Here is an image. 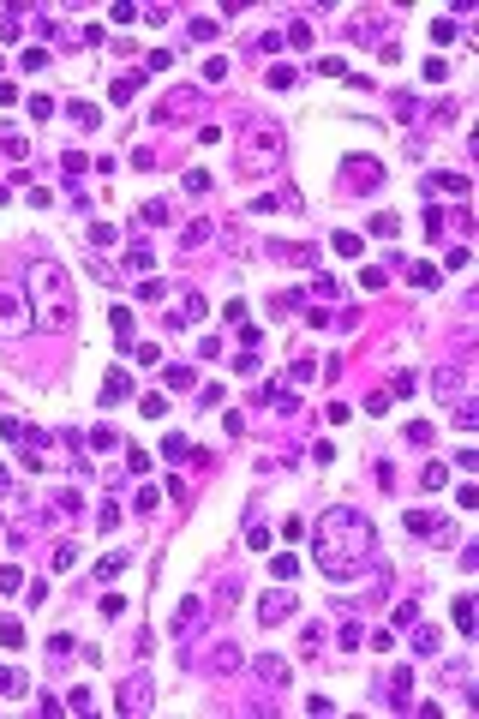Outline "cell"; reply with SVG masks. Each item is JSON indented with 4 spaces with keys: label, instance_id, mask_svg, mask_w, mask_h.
<instances>
[{
    "label": "cell",
    "instance_id": "4fadbf2b",
    "mask_svg": "<svg viewBox=\"0 0 479 719\" xmlns=\"http://www.w3.org/2000/svg\"><path fill=\"white\" fill-rule=\"evenodd\" d=\"M114 336H120V342H132V306H114Z\"/></svg>",
    "mask_w": 479,
    "mask_h": 719
},
{
    "label": "cell",
    "instance_id": "5b68a950",
    "mask_svg": "<svg viewBox=\"0 0 479 719\" xmlns=\"http://www.w3.org/2000/svg\"><path fill=\"white\" fill-rule=\"evenodd\" d=\"M377 174H384V168H377L372 156H347V186H354V192H366V186H377Z\"/></svg>",
    "mask_w": 479,
    "mask_h": 719
},
{
    "label": "cell",
    "instance_id": "6da1fadb",
    "mask_svg": "<svg viewBox=\"0 0 479 719\" xmlns=\"http://www.w3.org/2000/svg\"><path fill=\"white\" fill-rule=\"evenodd\" d=\"M377 557V527L359 516L354 504H336L317 522V569H324L329 582H354V575H366Z\"/></svg>",
    "mask_w": 479,
    "mask_h": 719
},
{
    "label": "cell",
    "instance_id": "7a4b0ae2",
    "mask_svg": "<svg viewBox=\"0 0 479 719\" xmlns=\"http://www.w3.org/2000/svg\"><path fill=\"white\" fill-rule=\"evenodd\" d=\"M30 300H36V318L54 330L72 324L78 300H72V282H66V270L54 264V258H42V264H30Z\"/></svg>",
    "mask_w": 479,
    "mask_h": 719
},
{
    "label": "cell",
    "instance_id": "7c38bea8",
    "mask_svg": "<svg viewBox=\"0 0 479 719\" xmlns=\"http://www.w3.org/2000/svg\"><path fill=\"white\" fill-rule=\"evenodd\" d=\"M419 479H425V492H437V486H449V467H443V462H425V474H419Z\"/></svg>",
    "mask_w": 479,
    "mask_h": 719
},
{
    "label": "cell",
    "instance_id": "ac0fdd59",
    "mask_svg": "<svg viewBox=\"0 0 479 719\" xmlns=\"http://www.w3.org/2000/svg\"><path fill=\"white\" fill-rule=\"evenodd\" d=\"M455 629H462V635L473 629V599H455Z\"/></svg>",
    "mask_w": 479,
    "mask_h": 719
},
{
    "label": "cell",
    "instance_id": "484cf974",
    "mask_svg": "<svg viewBox=\"0 0 479 719\" xmlns=\"http://www.w3.org/2000/svg\"><path fill=\"white\" fill-rule=\"evenodd\" d=\"M372 234L377 240H395V216H372Z\"/></svg>",
    "mask_w": 479,
    "mask_h": 719
},
{
    "label": "cell",
    "instance_id": "f1b7e54d",
    "mask_svg": "<svg viewBox=\"0 0 479 719\" xmlns=\"http://www.w3.org/2000/svg\"><path fill=\"white\" fill-rule=\"evenodd\" d=\"M6 486H13V474H6V467H0V492H6Z\"/></svg>",
    "mask_w": 479,
    "mask_h": 719
},
{
    "label": "cell",
    "instance_id": "3957f363",
    "mask_svg": "<svg viewBox=\"0 0 479 719\" xmlns=\"http://www.w3.org/2000/svg\"><path fill=\"white\" fill-rule=\"evenodd\" d=\"M30 318H24V300L13 294V288H0V336H18Z\"/></svg>",
    "mask_w": 479,
    "mask_h": 719
},
{
    "label": "cell",
    "instance_id": "9c48e42d",
    "mask_svg": "<svg viewBox=\"0 0 479 719\" xmlns=\"http://www.w3.org/2000/svg\"><path fill=\"white\" fill-rule=\"evenodd\" d=\"M144 222H156V228L174 222V204H168V198H150V204H144Z\"/></svg>",
    "mask_w": 479,
    "mask_h": 719
},
{
    "label": "cell",
    "instance_id": "8992f818",
    "mask_svg": "<svg viewBox=\"0 0 479 719\" xmlns=\"http://www.w3.org/2000/svg\"><path fill=\"white\" fill-rule=\"evenodd\" d=\"M258 617H264V629H276L282 617H294V599H288V594H269L264 605H258Z\"/></svg>",
    "mask_w": 479,
    "mask_h": 719
},
{
    "label": "cell",
    "instance_id": "ba28073f",
    "mask_svg": "<svg viewBox=\"0 0 479 719\" xmlns=\"http://www.w3.org/2000/svg\"><path fill=\"white\" fill-rule=\"evenodd\" d=\"M432 186H437V192H455V198H467V174H432V180H425V192H432Z\"/></svg>",
    "mask_w": 479,
    "mask_h": 719
},
{
    "label": "cell",
    "instance_id": "d4e9b609",
    "mask_svg": "<svg viewBox=\"0 0 479 719\" xmlns=\"http://www.w3.org/2000/svg\"><path fill=\"white\" fill-rule=\"evenodd\" d=\"M114 444H120V438L108 432V426H96V432H90V449H114Z\"/></svg>",
    "mask_w": 479,
    "mask_h": 719
},
{
    "label": "cell",
    "instance_id": "e0dca14e",
    "mask_svg": "<svg viewBox=\"0 0 479 719\" xmlns=\"http://www.w3.org/2000/svg\"><path fill=\"white\" fill-rule=\"evenodd\" d=\"M108 96H114V102H132V96H138V78H114V90H108Z\"/></svg>",
    "mask_w": 479,
    "mask_h": 719
},
{
    "label": "cell",
    "instance_id": "d6986e66",
    "mask_svg": "<svg viewBox=\"0 0 479 719\" xmlns=\"http://www.w3.org/2000/svg\"><path fill=\"white\" fill-rule=\"evenodd\" d=\"M138 408H144V419H162V414H168V396H144Z\"/></svg>",
    "mask_w": 479,
    "mask_h": 719
},
{
    "label": "cell",
    "instance_id": "8fae6325",
    "mask_svg": "<svg viewBox=\"0 0 479 719\" xmlns=\"http://www.w3.org/2000/svg\"><path fill=\"white\" fill-rule=\"evenodd\" d=\"M186 449H192V444H186L180 432H168V438H162V456H168V462H186Z\"/></svg>",
    "mask_w": 479,
    "mask_h": 719
},
{
    "label": "cell",
    "instance_id": "83f0119b",
    "mask_svg": "<svg viewBox=\"0 0 479 719\" xmlns=\"http://www.w3.org/2000/svg\"><path fill=\"white\" fill-rule=\"evenodd\" d=\"M6 695H18V677L13 672H0V702H6Z\"/></svg>",
    "mask_w": 479,
    "mask_h": 719
},
{
    "label": "cell",
    "instance_id": "30bf717a",
    "mask_svg": "<svg viewBox=\"0 0 479 719\" xmlns=\"http://www.w3.org/2000/svg\"><path fill=\"white\" fill-rule=\"evenodd\" d=\"M407 527H414V534H443V522L425 516V509H407Z\"/></svg>",
    "mask_w": 479,
    "mask_h": 719
},
{
    "label": "cell",
    "instance_id": "44dd1931",
    "mask_svg": "<svg viewBox=\"0 0 479 719\" xmlns=\"http://www.w3.org/2000/svg\"><path fill=\"white\" fill-rule=\"evenodd\" d=\"M18 587H24V575H18V569L6 564V569H0V594H18Z\"/></svg>",
    "mask_w": 479,
    "mask_h": 719
},
{
    "label": "cell",
    "instance_id": "277c9868",
    "mask_svg": "<svg viewBox=\"0 0 479 719\" xmlns=\"http://www.w3.org/2000/svg\"><path fill=\"white\" fill-rule=\"evenodd\" d=\"M462 384H467V366H462V360H449V366H437V372H432V396H455Z\"/></svg>",
    "mask_w": 479,
    "mask_h": 719
},
{
    "label": "cell",
    "instance_id": "cb8c5ba5",
    "mask_svg": "<svg viewBox=\"0 0 479 719\" xmlns=\"http://www.w3.org/2000/svg\"><path fill=\"white\" fill-rule=\"evenodd\" d=\"M449 78V60H425V84H443Z\"/></svg>",
    "mask_w": 479,
    "mask_h": 719
},
{
    "label": "cell",
    "instance_id": "5bb4252c",
    "mask_svg": "<svg viewBox=\"0 0 479 719\" xmlns=\"http://www.w3.org/2000/svg\"><path fill=\"white\" fill-rule=\"evenodd\" d=\"M18 66H24V72H42V66H48V48H24V54H18Z\"/></svg>",
    "mask_w": 479,
    "mask_h": 719
},
{
    "label": "cell",
    "instance_id": "603a6c76",
    "mask_svg": "<svg viewBox=\"0 0 479 719\" xmlns=\"http://www.w3.org/2000/svg\"><path fill=\"white\" fill-rule=\"evenodd\" d=\"M432 42H455V18H437V24H432Z\"/></svg>",
    "mask_w": 479,
    "mask_h": 719
},
{
    "label": "cell",
    "instance_id": "9a60e30c",
    "mask_svg": "<svg viewBox=\"0 0 479 719\" xmlns=\"http://www.w3.org/2000/svg\"><path fill=\"white\" fill-rule=\"evenodd\" d=\"M186 36H192V42H210V36H216V18H192V24H186Z\"/></svg>",
    "mask_w": 479,
    "mask_h": 719
},
{
    "label": "cell",
    "instance_id": "ffe728a7",
    "mask_svg": "<svg viewBox=\"0 0 479 719\" xmlns=\"http://www.w3.org/2000/svg\"><path fill=\"white\" fill-rule=\"evenodd\" d=\"M407 444H432V419H414V426H407Z\"/></svg>",
    "mask_w": 479,
    "mask_h": 719
},
{
    "label": "cell",
    "instance_id": "2e32d148",
    "mask_svg": "<svg viewBox=\"0 0 479 719\" xmlns=\"http://www.w3.org/2000/svg\"><path fill=\"white\" fill-rule=\"evenodd\" d=\"M66 114H72L78 126H96V120H102V114H96V108H90V102H66Z\"/></svg>",
    "mask_w": 479,
    "mask_h": 719
},
{
    "label": "cell",
    "instance_id": "7402d4cb",
    "mask_svg": "<svg viewBox=\"0 0 479 719\" xmlns=\"http://www.w3.org/2000/svg\"><path fill=\"white\" fill-rule=\"evenodd\" d=\"M18 642H24V629H18L13 617H6V624H0V647H18Z\"/></svg>",
    "mask_w": 479,
    "mask_h": 719
},
{
    "label": "cell",
    "instance_id": "52a82bcc",
    "mask_svg": "<svg viewBox=\"0 0 479 719\" xmlns=\"http://www.w3.org/2000/svg\"><path fill=\"white\" fill-rule=\"evenodd\" d=\"M126 396H132V378H126V372H108V378H102V402H126Z\"/></svg>",
    "mask_w": 479,
    "mask_h": 719
},
{
    "label": "cell",
    "instance_id": "4316f807",
    "mask_svg": "<svg viewBox=\"0 0 479 719\" xmlns=\"http://www.w3.org/2000/svg\"><path fill=\"white\" fill-rule=\"evenodd\" d=\"M336 252H342V258H359V234H336Z\"/></svg>",
    "mask_w": 479,
    "mask_h": 719
}]
</instances>
